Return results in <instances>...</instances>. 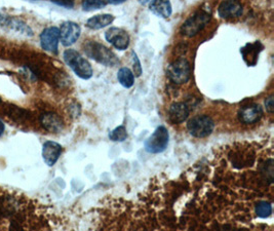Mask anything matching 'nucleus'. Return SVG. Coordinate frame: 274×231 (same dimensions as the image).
<instances>
[{
  "mask_svg": "<svg viewBox=\"0 0 274 231\" xmlns=\"http://www.w3.org/2000/svg\"><path fill=\"white\" fill-rule=\"evenodd\" d=\"M60 41V30L57 27L46 28L40 34L41 48L52 54H57Z\"/></svg>",
  "mask_w": 274,
  "mask_h": 231,
  "instance_id": "6e6552de",
  "label": "nucleus"
},
{
  "mask_svg": "<svg viewBox=\"0 0 274 231\" xmlns=\"http://www.w3.org/2000/svg\"><path fill=\"white\" fill-rule=\"evenodd\" d=\"M170 120L173 123H182L189 116V108L187 104L178 102L174 103L169 110Z\"/></svg>",
  "mask_w": 274,
  "mask_h": 231,
  "instance_id": "4468645a",
  "label": "nucleus"
},
{
  "mask_svg": "<svg viewBox=\"0 0 274 231\" xmlns=\"http://www.w3.org/2000/svg\"><path fill=\"white\" fill-rule=\"evenodd\" d=\"M170 141V134L167 129L163 126L158 127L153 134L146 139L144 148L148 153L158 154L161 153L167 148Z\"/></svg>",
  "mask_w": 274,
  "mask_h": 231,
  "instance_id": "7ed1b4c3",
  "label": "nucleus"
},
{
  "mask_svg": "<svg viewBox=\"0 0 274 231\" xmlns=\"http://www.w3.org/2000/svg\"><path fill=\"white\" fill-rule=\"evenodd\" d=\"M149 8L154 15L163 17V19L170 17L173 13L170 0H151V2L149 4Z\"/></svg>",
  "mask_w": 274,
  "mask_h": 231,
  "instance_id": "2eb2a0df",
  "label": "nucleus"
},
{
  "mask_svg": "<svg viewBox=\"0 0 274 231\" xmlns=\"http://www.w3.org/2000/svg\"><path fill=\"white\" fill-rule=\"evenodd\" d=\"M166 75L176 84L186 83L191 76V67L186 59H178L167 67Z\"/></svg>",
  "mask_w": 274,
  "mask_h": 231,
  "instance_id": "423d86ee",
  "label": "nucleus"
},
{
  "mask_svg": "<svg viewBox=\"0 0 274 231\" xmlns=\"http://www.w3.org/2000/svg\"><path fill=\"white\" fill-rule=\"evenodd\" d=\"M265 107H266V110L269 113H273L274 111V97L270 96L269 98H267L266 101H265Z\"/></svg>",
  "mask_w": 274,
  "mask_h": 231,
  "instance_id": "b1692460",
  "label": "nucleus"
},
{
  "mask_svg": "<svg viewBox=\"0 0 274 231\" xmlns=\"http://www.w3.org/2000/svg\"><path fill=\"white\" fill-rule=\"evenodd\" d=\"M210 21V15L206 11H198L193 14L181 27V34L187 37L195 36Z\"/></svg>",
  "mask_w": 274,
  "mask_h": 231,
  "instance_id": "39448f33",
  "label": "nucleus"
},
{
  "mask_svg": "<svg viewBox=\"0 0 274 231\" xmlns=\"http://www.w3.org/2000/svg\"><path fill=\"white\" fill-rule=\"evenodd\" d=\"M2 131H3V124H2V122H1V121H0V135H1Z\"/></svg>",
  "mask_w": 274,
  "mask_h": 231,
  "instance_id": "a878e982",
  "label": "nucleus"
},
{
  "mask_svg": "<svg viewBox=\"0 0 274 231\" xmlns=\"http://www.w3.org/2000/svg\"><path fill=\"white\" fill-rule=\"evenodd\" d=\"M187 129L193 137L199 139L207 138L213 132L215 122L209 115H196L188 121Z\"/></svg>",
  "mask_w": 274,
  "mask_h": 231,
  "instance_id": "20e7f679",
  "label": "nucleus"
},
{
  "mask_svg": "<svg viewBox=\"0 0 274 231\" xmlns=\"http://www.w3.org/2000/svg\"><path fill=\"white\" fill-rule=\"evenodd\" d=\"M62 153V146L54 141H48L42 146L43 161L48 166L55 165Z\"/></svg>",
  "mask_w": 274,
  "mask_h": 231,
  "instance_id": "f8f14e48",
  "label": "nucleus"
},
{
  "mask_svg": "<svg viewBox=\"0 0 274 231\" xmlns=\"http://www.w3.org/2000/svg\"><path fill=\"white\" fill-rule=\"evenodd\" d=\"M83 50L85 55L106 67H115L119 64L117 56L112 50L97 41L84 43Z\"/></svg>",
  "mask_w": 274,
  "mask_h": 231,
  "instance_id": "f257e3e1",
  "label": "nucleus"
},
{
  "mask_svg": "<svg viewBox=\"0 0 274 231\" xmlns=\"http://www.w3.org/2000/svg\"><path fill=\"white\" fill-rule=\"evenodd\" d=\"M104 0H82L81 6L84 12H93L97 10H101V8L106 6Z\"/></svg>",
  "mask_w": 274,
  "mask_h": 231,
  "instance_id": "6ab92c4d",
  "label": "nucleus"
},
{
  "mask_svg": "<svg viewBox=\"0 0 274 231\" xmlns=\"http://www.w3.org/2000/svg\"><path fill=\"white\" fill-rule=\"evenodd\" d=\"M128 138V132L125 126H119L109 132V139L113 142H123Z\"/></svg>",
  "mask_w": 274,
  "mask_h": 231,
  "instance_id": "aec40b11",
  "label": "nucleus"
},
{
  "mask_svg": "<svg viewBox=\"0 0 274 231\" xmlns=\"http://www.w3.org/2000/svg\"><path fill=\"white\" fill-rule=\"evenodd\" d=\"M218 15L225 20L235 19L242 15V5L238 0H223L218 7Z\"/></svg>",
  "mask_w": 274,
  "mask_h": 231,
  "instance_id": "9d476101",
  "label": "nucleus"
},
{
  "mask_svg": "<svg viewBox=\"0 0 274 231\" xmlns=\"http://www.w3.org/2000/svg\"><path fill=\"white\" fill-rule=\"evenodd\" d=\"M263 50V44L260 41L254 43H247L241 50V54L245 63L249 66H255L257 64L260 52Z\"/></svg>",
  "mask_w": 274,
  "mask_h": 231,
  "instance_id": "ddd939ff",
  "label": "nucleus"
},
{
  "mask_svg": "<svg viewBox=\"0 0 274 231\" xmlns=\"http://www.w3.org/2000/svg\"><path fill=\"white\" fill-rule=\"evenodd\" d=\"M104 1L106 3H108V4H114V5H116V4H121L123 2H126L127 0H104Z\"/></svg>",
  "mask_w": 274,
  "mask_h": 231,
  "instance_id": "393cba45",
  "label": "nucleus"
},
{
  "mask_svg": "<svg viewBox=\"0 0 274 231\" xmlns=\"http://www.w3.org/2000/svg\"><path fill=\"white\" fill-rule=\"evenodd\" d=\"M113 21H114V16L112 15H109V14L97 15L87 20L86 26L91 29L99 30V29L107 27V26L112 24Z\"/></svg>",
  "mask_w": 274,
  "mask_h": 231,
  "instance_id": "f3484780",
  "label": "nucleus"
},
{
  "mask_svg": "<svg viewBox=\"0 0 274 231\" xmlns=\"http://www.w3.org/2000/svg\"><path fill=\"white\" fill-rule=\"evenodd\" d=\"M272 207L267 201H260L256 206V214L260 218H267L271 215Z\"/></svg>",
  "mask_w": 274,
  "mask_h": 231,
  "instance_id": "412c9836",
  "label": "nucleus"
},
{
  "mask_svg": "<svg viewBox=\"0 0 274 231\" xmlns=\"http://www.w3.org/2000/svg\"><path fill=\"white\" fill-rule=\"evenodd\" d=\"M50 1L66 8H72L74 6V0H50Z\"/></svg>",
  "mask_w": 274,
  "mask_h": 231,
  "instance_id": "5701e85b",
  "label": "nucleus"
},
{
  "mask_svg": "<svg viewBox=\"0 0 274 231\" xmlns=\"http://www.w3.org/2000/svg\"><path fill=\"white\" fill-rule=\"evenodd\" d=\"M131 55H132V63H134V73H135L134 75L139 77V76H141V74H142V67H141L140 60L137 57L136 52L131 51Z\"/></svg>",
  "mask_w": 274,
  "mask_h": 231,
  "instance_id": "4be33fe9",
  "label": "nucleus"
},
{
  "mask_svg": "<svg viewBox=\"0 0 274 231\" xmlns=\"http://www.w3.org/2000/svg\"><path fill=\"white\" fill-rule=\"evenodd\" d=\"M60 40L64 47H71L81 37V29L74 22H65L61 25Z\"/></svg>",
  "mask_w": 274,
  "mask_h": 231,
  "instance_id": "0eeeda50",
  "label": "nucleus"
},
{
  "mask_svg": "<svg viewBox=\"0 0 274 231\" xmlns=\"http://www.w3.org/2000/svg\"><path fill=\"white\" fill-rule=\"evenodd\" d=\"M117 79L119 83L126 88H129L135 83V75L131 72L130 69L123 67L120 68L117 73Z\"/></svg>",
  "mask_w": 274,
  "mask_h": 231,
  "instance_id": "a211bd4d",
  "label": "nucleus"
},
{
  "mask_svg": "<svg viewBox=\"0 0 274 231\" xmlns=\"http://www.w3.org/2000/svg\"><path fill=\"white\" fill-rule=\"evenodd\" d=\"M105 38L118 50H125L129 46V36L127 31L121 28L112 27L105 33Z\"/></svg>",
  "mask_w": 274,
  "mask_h": 231,
  "instance_id": "1a4fd4ad",
  "label": "nucleus"
},
{
  "mask_svg": "<svg viewBox=\"0 0 274 231\" xmlns=\"http://www.w3.org/2000/svg\"><path fill=\"white\" fill-rule=\"evenodd\" d=\"M43 128L51 132H59L63 130V121L55 113H44L41 116Z\"/></svg>",
  "mask_w": 274,
  "mask_h": 231,
  "instance_id": "dca6fc26",
  "label": "nucleus"
},
{
  "mask_svg": "<svg viewBox=\"0 0 274 231\" xmlns=\"http://www.w3.org/2000/svg\"><path fill=\"white\" fill-rule=\"evenodd\" d=\"M65 63L73 72L82 79H90L93 76V68L88 61L75 50H66L63 55Z\"/></svg>",
  "mask_w": 274,
  "mask_h": 231,
  "instance_id": "f03ea898",
  "label": "nucleus"
},
{
  "mask_svg": "<svg viewBox=\"0 0 274 231\" xmlns=\"http://www.w3.org/2000/svg\"><path fill=\"white\" fill-rule=\"evenodd\" d=\"M263 116V109L259 104H249L243 106L238 112V118L244 124L258 122Z\"/></svg>",
  "mask_w": 274,
  "mask_h": 231,
  "instance_id": "9b49d317",
  "label": "nucleus"
}]
</instances>
